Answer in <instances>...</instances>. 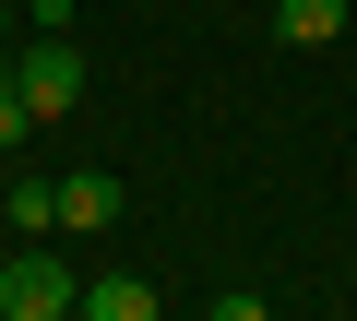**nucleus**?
<instances>
[{
  "instance_id": "nucleus-1",
  "label": "nucleus",
  "mask_w": 357,
  "mask_h": 321,
  "mask_svg": "<svg viewBox=\"0 0 357 321\" xmlns=\"http://www.w3.org/2000/svg\"><path fill=\"white\" fill-rule=\"evenodd\" d=\"M0 321H84V285L60 250H13L0 262Z\"/></svg>"
},
{
  "instance_id": "nucleus-2",
  "label": "nucleus",
  "mask_w": 357,
  "mask_h": 321,
  "mask_svg": "<svg viewBox=\"0 0 357 321\" xmlns=\"http://www.w3.org/2000/svg\"><path fill=\"white\" fill-rule=\"evenodd\" d=\"M13 84H24V107H36V131H48V119H72V107H84V48H72V36L13 48Z\"/></svg>"
},
{
  "instance_id": "nucleus-3",
  "label": "nucleus",
  "mask_w": 357,
  "mask_h": 321,
  "mask_svg": "<svg viewBox=\"0 0 357 321\" xmlns=\"http://www.w3.org/2000/svg\"><path fill=\"white\" fill-rule=\"evenodd\" d=\"M119 203H131V191H119L107 167H72V179H60V226H72V238H96V226H119Z\"/></svg>"
},
{
  "instance_id": "nucleus-4",
  "label": "nucleus",
  "mask_w": 357,
  "mask_h": 321,
  "mask_svg": "<svg viewBox=\"0 0 357 321\" xmlns=\"http://www.w3.org/2000/svg\"><path fill=\"white\" fill-rule=\"evenodd\" d=\"M84 321H167V309H155L143 274H96V285H84Z\"/></svg>"
},
{
  "instance_id": "nucleus-5",
  "label": "nucleus",
  "mask_w": 357,
  "mask_h": 321,
  "mask_svg": "<svg viewBox=\"0 0 357 321\" xmlns=\"http://www.w3.org/2000/svg\"><path fill=\"white\" fill-rule=\"evenodd\" d=\"M274 36L286 48H333L345 36V0H274Z\"/></svg>"
},
{
  "instance_id": "nucleus-6",
  "label": "nucleus",
  "mask_w": 357,
  "mask_h": 321,
  "mask_svg": "<svg viewBox=\"0 0 357 321\" xmlns=\"http://www.w3.org/2000/svg\"><path fill=\"white\" fill-rule=\"evenodd\" d=\"M0 214H13V226H60V179H13Z\"/></svg>"
},
{
  "instance_id": "nucleus-7",
  "label": "nucleus",
  "mask_w": 357,
  "mask_h": 321,
  "mask_svg": "<svg viewBox=\"0 0 357 321\" xmlns=\"http://www.w3.org/2000/svg\"><path fill=\"white\" fill-rule=\"evenodd\" d=\"M13 143H36V107H24V84H13V72H0V155H13Z\"/></svg>"
},
{
  "instance_id": "nucleus-8",
  "label": "nucleus",
  "mask_w": 357,
  "mask_h": 321,
  "mask_svg": "<svg viewBox=\"0 0 357 321\" xmlns=\"http://www.w3.org/2000/svg\"><path fill=\"white\" fill-rule=\"evenodd\" d=\"M203 321H274V309H262V297H250V285H238V297H215V309H203Z\"/></svg>"
},
{
  "instance_id": "nucleus-9",
  "label": "nucleus",
  "mask_w": 357,
  "mask_h": 321,
  "mask_svg": "<svg viewBox=\"0 0 357 321\" xmlns=\"http://www.w3.org/2000/svg\"><path fill=\"white\" fill-rule=\"evenodd\" d=\"M0 48H13V0H0ZM0 72H13V60H0Z\"/></svg>"
},
{
  "instance_id": "nucleus-10",
  "label": "nucleus",
  "mask_w": 357,
  "mask_h": 321,
  "mask_svg": "<svg viewBox=\"0 0 357 321\" xmlns=\"http://www.w3.org/2000/svg\"><path fill=\"white\" fill-rule=\"evenodd\" d=\"M48 24H72V0H48Z\"/></svg>"
}]
</instances>
